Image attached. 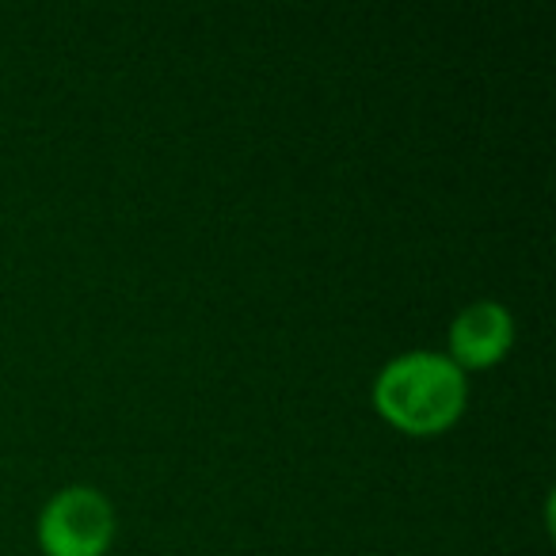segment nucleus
Listing matches in <instances>:
<instances>
[{
  "label": "nucleus",
  "instance_id": "obj_1",
  "mask_svg": "<svg viewBox=\"0 0 556 556\" xmlns=\"http://www.w3.org/2000/svg\"><path fill=\"white\" fill-rule=\"evenodd\" d=\"M469 381L434 351H408L381 366L374 381V408L404 434H442L465 416Z\"/></svg>",
  "mask_w": 556,
  "mask_h": 556
},
{
  "label": "nucleus",
  "instance_id": "obj_2",
  "mask_svg": "<svg viewBox=\"0 0 556 556\" xmlns=\"http://www.w3.org/2000/svg\"><path fill=\"white\" fill-rule=\"evenodd\" d=\"M115 541V507L96 488H62L39 515L47 556H103Z\"/></svg>",
  "mask_w": 556,
  "mask_h": 556
},
{
  "label": "nucleus",
  "instance_id": "obj_3",
  "mask_svg": "<svg viewBox=\"0 0 556 556\" xmlns=\"http://www.w3.org/2000/svg\"><path fill=\"white\" fill-rule=\"evenodd\" d=\"M515 343V317L500 302H472L450 325V363L457 370H488L503 363Z\"/></svg>",
  "mask_w": 556,
  "mask_h": 556
}]
</instances>
